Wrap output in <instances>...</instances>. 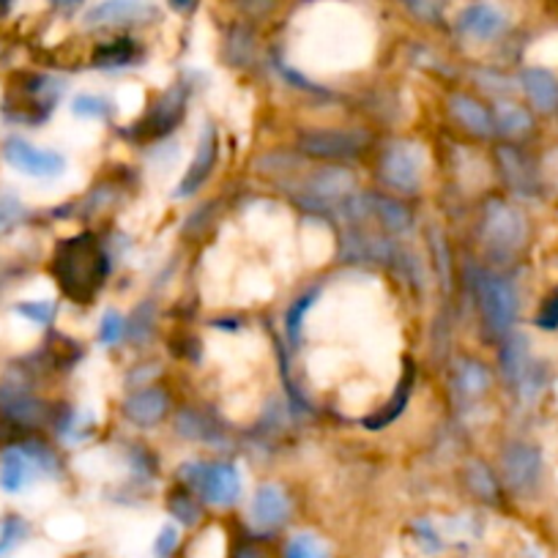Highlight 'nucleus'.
Listing matches in <instances>:
<instances>
[{
    "label": "nucleus",
    "mask_w": 558,
    "mask_h": 558,
    "mask_svg": "<svg viewBox=\"0 0 558 558\" xmlns=\"http://www.w3.org/2000/svg\"><path fill=\"white\" fill-rule=\"evenodd\" d=\"M50 268L63 296L77 304H88L105 286L110 263L105 246L94 233H77L58 241Z\"/></svg>",
    "instance_id": "1"
},
{
    "label": "nucleus",
    "mask_w": 558,
    "mask_h": 558,
    "mask_svg": "<svg viewBox=\"0 0 558 558\" xmlns=\"http://www.w3.org/2000/svg\"><path fill=\"white\" fill-rule=\"evenodd\" d=\"M482 244L496 260H512L525 244L529 222L523 211L507 201H490L482 211Z\"/></svg>",
    "instance_id": "2"
},
{
    "label": "nucleus",
    "mask_w": 558,
    "mask_h": 558,
    "mask_svg": "<svg viewBox=\"0 0 558 558\" xmlns=\"http://www.w3.org/2000/svg\"><path fill=\"white\" fill-rule=\"evenodd\" d=\"M474 291L485 329L493 337H507L518 320V293H514L512 282L498 274L480 271L474 279Z\"/></svg>",
    "instance_id": "3"
},
{
    "label": "nucleus",
    "mask_w": 558,
    "mask_h": 558,
    "mask_svg": "<svg viewBox=\"0 0 558 558\" xmlns=\"http://www.w3.org/2000/svg\"><path fill=\"white\" fill-rule=\"evenodd\" d=\"M56 454L41 444H20L0 452V487L7 493H23L39 474H56Z\"/></svg>",
    "instance_id": "4"
},
{
    "label": "nucleus",
    "mask_w": 558,
    "mask_h": 558,
    "mask_svg": "<svg viewBox=\"0 0 558 558\" xmlns=\"http://www.w3.org/2000/svg\"><path fill=\"white\" fill-rule=\"evenodd\" d=\"M181 480L214 507H230L241 496L239 469L230 463H186L181 469Z\"/></svg>",
    "instance_id": "5"
},
{
    "label": "nucleus",
    "mask_w": 558,
    "mask_h": 558,
    "mask_svg": "<svg viewBox=\"0 0 558 558\" xmlns=\"http://www.w3.org/2000/svg\"><path fill=\"white\" fill-rule=\"evenodd\" d=\"M3 159L12 170L28 175V179H58L66 170V159L58 151H50V148H39L28 140L12 137L3 143Z\"/></svg>",
    "instance_id": "6"
},
{
    "label": "nucleus",
    "mask_w": 558,
    "mask_h": 558,
    "mask_svg": "<svg viewBox=\"0 0 558 558\" xmlns=\"http://www.w3.org/2000/svg\"><path fill=\"white\" fill-rule=\"evenodd\" d=\"M501 474L507 485L520 496H531L542 482L539 449L525 441H512L501 452Z\"/></svg>",
    "instance_id": "7"
},
{
    "label": "nucleus",
    "mask_w": 558,
    "mask_h": 558,
    "mask_svg": "<svg viewBox=\"0 0 558 558\" xmlns=\"http://www.w3.org/2000/svg\"><path fill=\"white\" fill-rule=\"evenodd\" d=\"M367 137L353 129H315V132H304L299 137V146L304 154L318 159H348L356 157L364 148Z\"/></svg>",
    "instance_id": "8"
},
{
    "label": "nucleus",
    "mask_w": 558,
    "mask_h": 558,
    "mask_svg": "<svg viewBox=\"0 0 558 558\" xmlns=\"http://www.w3.org/2000/svg\"><path fill=\"white\" fill-rule=\"evenodd\" d=\"M61 94H63V83L39 74V77H31V83L23 85V94L17 96V105H7V110L17 107V112L12 116L14 121L41 123L47 116H50Z\"/></svg>",
    "instance_id": "9"
},
{
    "label": "nucleus",
    "mask_w": 558,
    "mask_h": 558,
    "mask_svg": "<svg viewBox=\"0 0 558 558\" xmlns=\"http://www.w3.org/2000/svg\"><path fill=\"white\" fill-rule=\"evenodd\" d=\"M353 190H356V179H353L348 170L342 168L318 170V173L304 184L302 206L313 208V211H320V208H329L335 206V203L345 201Z\"/></svg>",
    "instance_id": "10"
},
{
    "label": "nucleus",
    "mask_w": 558,
    "mask_h": 558,
    "mask_svg": "<svg viewBox=\"0 0 558 558\" xmlns=\"http://www.w3.org/2000/svg\"><path fill=\"white\" fill-rule=\"evenodd\" d=\"M380 175L397 192H416L422 184V162L411 146H391L380 162Z\"/></svg>",
    "instance_id": "11"
},
{
    "label": "nucleus",
    "mask_w": 558,
    "mask_h": 558,
    "mask_svg": "<svg viewBox=\"0 0 558 558\" xmlns=\"http://www.w3.org/2000/svg\"><path fill=\"white\" fill-rule=\"evenodd\" d=\"M0 416L12 422L14 427H39L45 425V405L23 386H0Z\"/></svg>",
    "instance_id": "12"
},
{
    "label": "nucleus",
    "mask_w": 558,
    "mask_h": 558,
    "mask_svg": "<svg viewBox=\"0 0 558 558\" xmlns=\"http://www.w3.org/2000/svg\"><path fill=\"white\" fill-rule=\"evenodd\" d=\"M184 107H186V90L181 88V85L165 90L162 99L154 101V107L146 112V118L137 123L140 134H143V137H162V134H168L170 129H175V123L181 121Z\"/></svg>",
    "instance_id": "13"
},
{
    "label": "nucleus",
    "mask_w": 558,
    "mask_h": 558,
    "mask_svg": "<svg viewBox=\"0 0 558 558\" xmlns=\"http://www.w3.org/2000/svg\"><path fill=\"white\" fill-rule=\"evenodd\" d=\"M496 159H498V168H501L504 181H507L509 190H512L514 195L531 197L539 192V175H536L534 162H531L520 148L501 146L496 151Z\"/></svg>",
    "instance_id": "14"
},
{
    "label": "nucleus",
    "mask_w": 558,
    "mask_h": 558,
    "mask_svg": "<svg viewBox=\"0 0 558 558\" xmlns=\"http://www.w3.org/2000/svg\"><path fill=\"white\" fill-rule=\"evenodd\" d=\"M217 154H219L217 129L206 126L201 134V143H197L195 159H192L190 170H186L184 179H181V184H179V190H175V197L195 195V192L206 184L208 175H211V170H214V165H217Z\"/></svg>",
    "instance_id": "15"
},
{
    "label": "nucleus",
    "mask_w": 558,
    "mask_h": 558,
    "mask_svg": "<svg viewBox=\"0 0 558 558\" xmlns=\"http://www.w3.org/2000/svg\"><path fill=\"white\" fill-rule=\"evenodd\" d=\"M509 20L507 14L501 12L493 3H474V7L465 9L458 20L460 34L469 36L474 41H493L507 31Z\"/></svg>",
    "instance_id": "16"
},
{
    "label": "nucleus",
    "mask_w": 558,
    "mask_h": 558,
    "mask_svg": "<svg viewBox=\"0 0 558 558\" xmlns=\"http://www.w3.org/2000/svg\"><path fill=\"white\" fill-rule=\"evenodd\" d=\"M291 518V498L279 485H260L252 498V520L257 529L274 531Z\"/></svg>",
    "instance_id": "17"
},
{
    "label": "nucleus",
    "mask_w": 558,
    "mask_h": 558,
    "mask_svg": "<svg viewBox=\"0 0 558 558\" xmlns=\"http://www.w3.org/2000/svg\"><path fill=\"white\" fill-rule=\"evenodd\" d=\"M168 391L157 389V386H146V389L137 391V395H132L123 402V416L137 427H157L168 416Z\"/></svg>",
    "instance_id": "18"
},
{
    "label": "nucleus",
    "mask_w": 558,
    "mask_h": 558,
    "mask_svg": "<svg viewBox=\"0 0 558 558\" xmlns=\"http://www.w3.org/2000/svg\"><path fill=\"white\" fill-rule=\"evenodd\" d=\"M520 85H523L525 96H529L531 107L542 116H550L558 110V77L542 66H531L520 74Z\"/></svg>",
    "instance_id": "19"
},
{
    "label": "nucleus",
    "mask_w": 558,
    "mask_h": 558,
    "mask_svg": "<svg viewBox=\"0 0 558 558\" xmlns=\"http://www.w3.org/2000/svg\"><path fill=\"white\" fill-rule=\"evenodd\" d=\"M449 110H452L454 121L465 129L474 137H490L496 132V123H493V112H487L485 105L474 99L469 94H454L449 99Z\"/></svg>",
    "instance_id": "20"
},
{
    "label": "nucleus",
    "mask_w": 558,
    "mask_h": 558,
    "mask_svg": "<svg viewBox=\"0 0 558 558\" xmlns=\"http://www.w3.org/2000/svg\"><path fill=\"white\" fill-rule=\"evenodd\" d=\"M146 14V3L143 0H105L99 7L90 9L85 14V23L90 28H101V25H126L134 23Z\"/></svg>",
    "instance_id": "21"
},
{
    "label": "nucleus",
    "mask_w": 558,
    "mask_h": 558,
    "mask_svg": "<svg viewBox=\"0 0 558 558\" xmlns=\"http://www.w3.org/2000/svg\"><path fill=\"white\" fill-rule=\"evenodd\" d=\"M534 367H536V362L531 359L529 340H525L523 335L507 337V342L501 345V369H504V375H507L509 384L518 389V386L523 384L525 375H529Z\"/></svg>",
    "instance_id": "22"
},
{
    "label": "nucleus",
    "mask_w": 558,
    "mask_h": 558,
    "mask_svg": "<svg viewBox=\"0 0 558 558\" xmlns=\"http://www.w3.org/2000/svg\"><path fill=\"white\" fill-rule=\"evenodd\" d=\"M493 123H496V132L504 134L509 140L525 137V134L534 129V118L518 101H498L496 110H493Z\"/></svg>",
    "instance_id": "23"
},
{
    "label": "nucleus",
    "mask_w": 558,
    "mask_h": 558,
    "mask_svg": "<svg viewBox=\"0 0 558 558\" xmlns=\"http://www.w3.org/2000/svg\"><path fill=\"white\" fill-rule=\"evenodd\" d=\"M373 214L380 219V225L395 235L405 233L408 225H411L408 208L400 206L397 201H389V197H373Z\"/></svg>",
    "instance_id": "24"
},
{
    "label": "nucleus",
    "mask_w": 558,
    "mask_h": 558,
    "mask_svg": "<svg viewBox=\"0 0 558 558\" xmlns=\"http://www.w3.org/2000/svg\"><path fill=\"white\" fill-rule=\"evenodd\" d=\"M458 384L469 397H480L490 386V375L480 362H463L458 369Z\"/></svg>",
    "instance_id": "25"
},
{
    "label": "nucleus",
    "mask_w": 558,
    "mask_h": 558,
    "mask_svg": "<svg viewBox=\"0 0 558 558\" xmlns=\"http://www.w3.org/2000/svg\"><path fill=\"white\" fill-rule=\"evenodd\" d=\"M25 536H28V525L23 518H17V514L0 518V558L9 556Z\"/></svg>",
    "instance_id": "26"
},
{
    "label": "nucleus",
    "mask_w": 558,
    "mask_h": 558,
    "mask_svg": "<svg viewBox=\"0 0 558 558\" xmlns=\"http://www.w3.org/2000/svg\"><path fill=\"white\" fill-rule=\"evenodd\" d=\"M168 509H170V514H173V518L184 525H195L203 514L201 504H197V498L192 496V490L190 493H184V490L173 493L168 501Z\"/></svg>",
    "instance_id": "27"
},
{
    "label": "nucleus",
    "mask_w": 558,
    "mask_h": 558,
    "mask_svg": "<svg viewBox=\"0 0 558 558\" xmlns=\"http://www.w3.org/2000/svg\"><path fill=\"white\" fill-rule=\"evenodd\" d=\"M134 52H137V50H134L132 41L118 39V41H112V45L101 47V50L96 52L94 63H96V66H107V69L126 66V63L134 58Z\"/></svg>",
    "instance_id": "28"
},
{
    "label": "nucleus",
    "mask_w": 558,
    "mask_h": 558,
    "mask_svg": "<svg viewBox=\"0 0 558 558\" xmlns=\"http://www.w3.org/2000/svg\"><path fill=\"white\" fill-rule=\"evenodd\" d=\"M408 395H411V378L402 380L400 389H397V397L384 408V413H380V416L364 418V427H369V430H380V427H386L389 422H395V418L400 416L402 408L408 405Z\"/></svg>",
    "instance_id": "29"
},
{
    "label": "nucleus",
    "mask_w": 558,
    "mask_h": 558,
    "mask_svg": "<svg viewBox=\"0 0 558 558\" xmlns=\"http://www.w3.org/2000/svg\"><path fill=\"white\" fill-rule=\"evenodd\" d=\"M286 558H329V550L315 534H296L286 545Z\"/></svg>",
    "instance_id": "30"
},
{
    "label": "nucleus",
    "mask_w": 558,
    "mask_h": 558,
    "mask_svg": "<svg viewBox=\"0 0 558 558\" xmlns=\"http://www.w3.org/2000/svg\"><path fill=\"white\" fill-rule=\"evenodd\" d=\"M56 304L52 302H23L14 307V313L20 315V318H25L28 324H36V326H50L52 318H56Z\"/></svg>",
    "instance_id": "31"
},
{
    "label": "nucleus",
    "mask_w": 558,
    "mask_h": 558,
    "mask_svg": "<svg viewBox=\"0 0 558 558\" xmlns=\"http://www.w3.org/2000/svg\"><path fill=\"white\" fill-rule=\"evenodd\" d=\"M123 335H126V320H123L116 310H107V313L101 315L99 340L105 342V345H116Z\"/></svg>",
    "instance_id": "32"
},
{
    "label": "nucleus",
    "mask_w": 558,
    "mask_h": 558,
    "mask_svg": "<svg viewBox=\"0 0 558 558\" xmlns=\"http://www.w3.org/2000/svg\"><path fill=\"white\" fill-rule=\"evenodd\" d=\"M72 112L77 118H105L107 112H110V107H107V99H101V96L83 94L74 99Z\"/></svg>",
    "instance_id": "33"
},
{
    "label": "nucleus",
    "mask_w": 558,
    "mask_h": 558,
    "mask_svg": "<svg viewBox=\"0 0 558 558\" xmlns=\"http://www.w3.org/2000/svg\"><path fill=\"white\" fill-rule=\"evenodd\" d=\"M313 299L315 293L302 296L296 304H293L291 313H288V337H291V342H299V337H302V320L304 315H307V310L313 307Z\"/></svg>",
    "instance_id": "34"
},
{
    "label": "nucleus",
    "mask_w": 558,
    "mask_h": 558,
    "mask_svg": "<svg viewBox=\"0 0 558 558\" xmlns=\"http://www.w3.org/2000/svg\"><path fill=\"white\" fill-rule=\"evenodd\" d=\"M402 3L425 23H436L441 17V0H402Z\"/></svg>",
    "instance_id": "35"
},
{
    "label": "nucleus",
    "mask_w": 558,
    "mask_h": 558,
    "mask_svg": "<svg viewBox=\"0 0 558 558\" xmlns=\"http://www.w3.org/2000/svg\"><path fill=\"white\" fill-rule=\"evenodd\" d=\"M536 326H539V329H545V331L558 329V291L550 293V296L545 299L539 315H536Z\"/></svg>",
    "instance_id": "36"
},
{
    "label": "nucleus",
    "mask_w": 558,
    "mask_h": 558,
    "mask_svg": "<svg viewBox=\"0 0 558 558\" xmlns=\"http://www.w3.org/2000/svg\"><path fill=\"white\" fill-rule=\"evenodd\" d=\"M175 547H179V529H175V525H165V529L159 531L154 553H157L159 558H168Z\"/></svg>",
    "instance_id": "37"
},
{
    "label": "nucleus",
    "mask_w": 558,
    "mask_h": 558,
    "mask_svg": "<svg viewBox=\"0 0 558 558\" xmlns=\"http://www.w3.org/2000/svg\"><path fill=\"white\" fill-rule=\"evenodd\" d=\"M471 482H474V490L480 493V496H485V498L496 496V480H493L490 471L482 469V465H476V476Z\"/></svg>",
    "instance_id": "38"
},
{
    "label": "nucleus",
    "mask_w": 558,
    "mask_h": 558,
    "mask_svg": "<svg viewBox=\"0 0 558 558\" xmlns=\"http://www.w3.org/2000/svg\"><path fill=\"white\" fill-rule=\"evenodd\" d=\"M230 558H271V553L263 545H257V542H239V545L233 547V556Z\"/></svg>",
    "instance_id": "39"
},
{
    "label": "nucleus",
    "mask_w": 558,
    "mask_h": 558,
    "mask_svg": "<svg viewBox=\"0 0 558 558\" xmlns=\"http://www.w3.org/2000/svg\"><path fill=\"white\" fill-rule=\"evenodd\" d=\"M170 7L181 14H190V12H195L197 0H170Z\"/></svg>",
    "instance_id": "40"
},
{
    "label": "nucleus",
    "mask_w": 558,
    "mask_h": 558,
    "mask_svg": "<svg viewBox=\"0 0 558 558\" xmlns=\"http://www.w3.org/2000/svg\"><path fill=\"white\" fill-rule=\"evenodd\" d=\"M52 7L61 9V12H74V9L83 7V0H52Z\"/></svg>",
    "instance_id": "41"
},
{
    "label": "nucleus",
    "mask_w": 558,
    "mask_h": 558,
    "mask_svg": "<svg viewBox=\"0 0 558 558\" xmlns=\"http://www.w3.org/2000/svg\"><path fill=\"white\" fill-rule=\"evenodd\" d=\"M9 12V0H0V17Z\"/></svg>",
    "instance_id": "42"
}]
</instances>
